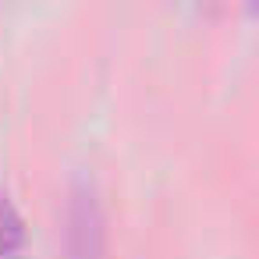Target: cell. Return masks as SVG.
I'll list each match as a JSON object with an SVG mask.
<instances>
[{
  "mask_svg": "<svg viewBox=\"0 0 259 259\" xmlns=\"http://www.w3.org/2000/svg\"><path fill=\"white\" fill-rule=\"evenodd\" d=\"M107 252V213L93 174L78 170L64 206V259H103Z\"/></svg>",
  "mask_w": 259,
  "mask_h": 259,
  "instance_id": "obj_1",
  "label": "cell"
},
{
  "mask_svg": "<svg viewBox=\"0 0 259 259\" xmlns=\"http://www.w3.org/2000/svg\"><path fill=\"white\" fill-rule=\"evenodd\" d=\"M25 248H29L25 213L15 202L11 188L0 185V259H25Z\"/></svg>",
  "mask_w": 259,
  "mask_h": 259,
  "instance_id": "obj_2",
  "label": "cell"
}]
</instances>
